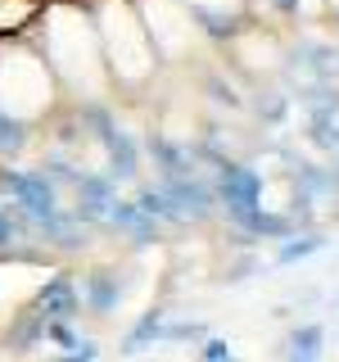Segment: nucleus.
Masks as SVG:
<instances>
[{
  "instance_id": "obj_1",
  "label": "nucleus",
  "mask_w": 339,
  "mask_h": 362,
  "mask_svg": "<svg viewBox=\"0 0 339 362\" xmlns=\"http://www.w3.org/2000/svg\"><path fill=\"white\" fill-rule=\"evenodd\" d=\"M41 18V59L50 64L59 90H77V95H105L113 86L105 50H100L95 23H90L86 0H45L37 9Z\"/></svg>"
},
{
  "instance_id": "obj_2",
  "label": "nucleus",
  "mask_w": 339,
  "mask_h": 362,
  "mask_svg": "<svg viewBox=\"0 0 339 362\" xmlns=\"http://www.w3.org/2000/svg\"><path fill=\"white\" fill-rule=\"evenodd\" d=\"M86 9H90V23H95V37H100V50H105L113 86L150 82L158 68V54L141 23L136 0H86Z\"/></svg>"
},
{
  "instance_id": "obj_3",
  "label": "nucleus",
  "mask_w": 339,
  "mask_h": 362,
  "mask_svg": "<svg viewBox=\"0 0 339 362\" xmlns=\"http://www.w3.org/2000/svg\"><path fill=\"white\" fill-rule=\"evenodd\" d=\"M59 82H54L50 64L41 59L37 45L14 41L0 45V118L9 122H32L54 109Z\"/></svg>"
},
{
  "instance_id": "obj_4",
  "label": "nucleus",
  "mask_w": 339,
  "mask_h": 362,
  "mask_svg": "<svg viewBox=\"0 0 339 362\" xmlns=\"http://www.w3.org/2000/svg\"><path fill=\"white\" fill-rule=\"evenodd\" d=\"M136 9H141V23L150 32L158 59H186L190 50H199L203 18L186 0H136Z\"/></svg>"
},
{
  "instance_id": "obj_5",
  "label": "nucleus",
  "mask_w": 339,
  "mask_h": 362,
  "mask_svg": "<svg viewBox=\"0 0 339 362\" xmlns=\"http://www.w3.org/2000/svg\"><path fill=\"white\" fill-rule=\"evenodd\" d=\"M235 54H240V64L249 68V73H271V68L280 64V41H276V32H267V28H249L235 37Z\"/></svg>"
},
{
  "instance_id": "obj_6",
  "label": "nucleus",
  "mask_w": 339,
  "mask_h": 362,
  "mask_svg": "<svg viewBox=\"0 0 339 362\" xmlns=\"http://www.w3.org/2000/svg\"><path fill=\"white\" fill-rule=\"evenodd\" d=\"M203 23H235L249 14V0H186Z\"/></svg>"
},
{
  "instance_id": "obj_7",
  "label": "nucleus",
  "mask_w": 339,
  "mask_h": 362,
  "mask_svg": "<svg viewBox=\"0 0 339 362\" xmlns=\"http://www.w3.org/2000/svg\"><path fill=\"white\" fill-rule=\"evenodd\" d=\"M249 5H271V9H290V0H249Z\"/></svg>"
},
{
  "instance_id": "obj_8",
  "label": "nucleus",
  "mask_w": 339,
  "mask_h": 362,
  "mask_svg": "<svg viewBox=\"0 0 339 362\" xmlns=\"http://www.w3.org/2000/svg\"><path fill=\"white\" fill-rule=\"evenodd\" d=\"M326 9H331V14H339V0H326Z\"/></svg>"
}]
</instances>
